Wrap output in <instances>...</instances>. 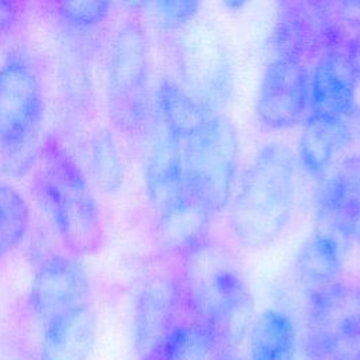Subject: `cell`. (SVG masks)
I'll return each instance as SVG.
<instances>
[{"mask_svg":"<svg viewBox=\"0 0 360 360\" xmlns=\"http://www.w3.org/2000/svg\"><path fill=\"white\" fill-rule=\"evenodd\" d=\"M297 190V158L281 142L263 145L235 184L228 226L246 249L274 243L290 222Z\"/></svg>","mask_w":360,"mask_h":360,"instance_id":"obj_1","label":"cell"},{"mask_svg":"<svg viewBox=\"0 0 360 360\" xmlns=\"http://www.w3.org/2000/svg\"><path fill=\"white\" fill-rule=\"evenodd\" d=\"M181 292L194 318L226 347H236L255 319V300L235 257L207 239L183 257Z\"/></svg>","mask_w":360,"mask_h":360,"instance_id":"obj_2","label":"cell"},{"mask_svg":"<svg viewBox=\"0 0 360 360\" xmlns=\"http://www.w3.org/2000/svg\"><path fill=\"white\" fill-rule=\"evenodd\" d=\"M34 194L68 252L94 255L103 243V219L77 162L55 136L41 142Z\"/></svg>","mask_w":360,"mask_h":360,"instance_id":"obj_3","label":"cell"},{"mask_svg":"<svg viewBox=\"0 0 360 360\" xmlns=\"http://www.w3.org/2000/svg\"><path fill=\"white\" fill-rule=\"evenodd\" d=\"M45 120L42 77L21 46L0 59V172L22 177L37 163Z\"/></svg>","mask_w":360,"mask_h":360,"instance_id":"obj_4","label":"cell"},{"mask_svg":"<svg viewBox=\"0 0 360 360\" xmlns=\"http://www.w3.org/2000/svg\"><path fill=\"white\" fill-rule=\"evenodd\" d=\"M149 82L146 31L136 17H129L112 34L105 62L107 111L111 124L122 135H149L155 121Z\"/></svg>","mask_w":360,"mask_h":360,"instance_id":"obj_5","label":"cell"},{"mask_svg":"<svg viewBox=\"0 0 360 360\" xmlns=\"http://www.w3.org/2000/svg\"><path fill=\"white\" fill-rule=\"evenodd\" d=\"M239 155L235 125L221 112L212 115L183 139L184 193L211 215L224 211L236 184Z\"/></svg>","mask_w":360,"mask_h":360,"instance_id":"obj_6","label":"cell"},{"mask_svg":"<svg viewBox=\"0 0 360 360\" xmlns=\"http://www.w3.org/2000/svg\"><path fill=\"white\" fill-rule=\"evenodd\" d=\"M180 84L214 112L229 103L233 93V68L219 31L205 20H194L180 30L176 42Z\"/></svg>","mask_w":360,"mask_h":360,"instance_id":"obj_7","label":"cell"},{"mask_svg":"<svg viewBox=\"0 0 360 360\" xmlns=\"http://www.w3.org/2000/svg\"><path fill=\"white\" fill-rule=\"evenodd\" d=\"M308 301V357L360 360V285L339 280Z\"/></svg>","mask_w":360,"mask_h":360,"instance_id":"obj_8","label":"cell"},{"mask_svg":"<svg viewBox=\"0 0 360 360\" xmlns=\"http://www.w3.org/2000/svg\"><path fill=\"white\" fill-rule=\"evenodd\" d=\"M309 112V69L307 62L273 56L266 65L256 100L255 114L267 129L285 131L302 124Z\"/></svg>","mask_w":360,"mask_h":360,"instance_id":"obj_9","label":"cell"},{"mask_svg":"<svg viewBox=\"0 0 360 360\" xmlns=\"http://www.w3.org/2000/svg\"><path fill=\"white\" fill-rule=\"evenodd\" d=\"M28 305L42 325L90 305V280L83 264L66 255H52L37 267Z\"/></svg>","mask_w":360,"mask_h":360,"instance_id":"obj_10","label":"cell"},{"mask_svg":"<svg viewBox=\"0 0 360 360\" xmlns=\"http://www.w3.org/2000/svg\"><path fill=\"white\" fill-rule=\"evenodd\" d=\"M181 298V285L170 276H153L141 287L132 318L134 347L139 360H158L177 323Z\"/></svg>","mask_w":360,"mask_h":360,"instance_id":"obj_11","label":"cell"},{"mask_svg":"<svg viewBox=\"0 0 360 360\" xmlns=\"http://www.w3.org/2000/svg\"><path fill=\"white\" fill-rule=\"evenodd\" d=\"M319 0H281L270 37L273 56H288L307 62L326 48L338 46L335 28Z\"/></svg>","mask_w":360,"mask_h":360,"instance_id":"obj_12","label":"cell"},{"mask_svg":"<svg viewBox=\"0 0 360 360\" xmlns=\"http://www.w3.org/2000/svg\"><path fill=\"white\" fill-rule=\"evenodd\" d=\"M359 79L345 45L330 46L315 56L309 69V112L356 120Z\"/></svg>","mask_w":360,"mask_h":360,"instance_id":"obj_13","label":"cell"},{"mask_svg":"<svg viewBox=\"0 0 360 360\" xmlns=\"http://www.w3.org/2000/svg\"><path fill=\"white\" fill-rule=\"evenodd\" d=\"M318 218L338 235L360 245V156L343 159L319 179L315 193Z\"/></svg>","mask_w":360,"mask_h":360,"instance_id":"obj_14","label":"cell"},{"mask_svg":"<svg viewBox=\"0 0 360 360\" xmlns=\"http://www.w3.org/2000/svg\"><path fill=\"white\" fill-rule=\"evenodd\" d=\"M148 136L150 143L145 163V188L150 205L159 214L184 193L183 141L156 117Z\"/></svg>","mask_w":360,"mask_h":360,"instance_id":"obj_15","label":"cell"},{"mask_svg":"<svg viewBox=\"0 0 360 360\" xmlns=\"http://www.w3.org/2000/svg\"><path fill=\"white\" fill-rule=\"evenodd\" d=\"M354 120L308 114L297 142V163L312 177L322 179L354 139Z\"/></svg>","mask_w":360,"mask_h":360,"instance_id":"obj_16","label":"cell"},{"mask_svg":"<svg viewBox=\"0 0 360 360\" xmlns=\"http://www.w3.org/2000/svg\"><path fill=\"white\" fill-rule=\"evenodd\" d=\"M342 269V245L329 228L315 229L297 250L294 276L307 297L339 281Z\"/></svg>","mask_w":360,"mask_h":360,"instance_id":"obj_17","label":"cell"},{"mask_svg":"<svg viewBox=\"0 0 360 360\" xmlns=\"http://www.w3.org/2000/svg\"><path fill=\"white\" fill-rule=\"evenodd\" d=\"M96 335L91 307H83L44 323L38 360H86Z\"/></svg>","mask_w":360,"mask_h":360,"instance_id":"obj_18","label":"cell"},{"mask_svg":"<svg viewBox=\"0 0 360 360\" xmlns=\"http://www.w3.org/2000/svg\"><path fill=\"white\" fill-rule=\"evenodd\" d=\"M211 214L183 193L158 214V233L162 246L184 257L208 239Z\"/></svg>","mask_w":360,"mask_h":360,"instance_id":"obj_19","label":"cell"},{"mask_svg":"<svg viewBox=\"0 0 360 360\" xmlns=\"http://www.w3.org/2000/svg\"><path fill=\"white\" fill-rule=\"evenodd\" d=\"M153 114L183 141L219 112L204 107L179 80L162 77L153 94Z\"/></svg>","mask_w":360,"mask_h":360,"instance_id":"obj_20","label":"cell"},{"mask_svg":"<svg viewBox=\"0 0 360 360\" xmlns=\"http://www.w3.org/2000/svg\"><path fill=\"white\" fill-rule=\"evenodd\" d=\"M248 338L250 360H295L297 329L294 321L280 309L267 308L256 315Z\"/></svg>","mask_w":360,"mask_h":360,"instance_id":"obj_21","label":"cell"},{"mask_svg":"<svg viewBox=\"0 0 360 360\" xmlns=\"http://www.w3.org/2000/svg\"><path fill=\"white\" fill-rule=\"evenodd\" d=\"M229 349L195 318L177 322L158 360H225Z\"/></svg>","mask_w":360,"mask_h":360,"instance_id":"obj_22","label":"cell"},{"mask_svg":"<svg viewBox=\"0 0 360 360\" xmlns=\"http://www.w3.org/2000/svg\"><path fill=\"white\" fill-rule=\"evenodd\" d=\"M90 176L97 188L105 194H115L124 184V163L112 134L108 129L96 132L89 143Z\"/></svg>","mask_w":360,"mask_h":360,"instance_id":"obj_23","label":"cell"},{"mask_svg":"<svg viewBox=\"0 0 360 360\" xmlns=\"http://www.w3.org/2000/svg\"><path fill=\"white\" fill-rule=\"evenodd\" d=\"M30 225V207L21 193L0 179V260L24 240Z\"/></svg>","mask_w":360,"mask_h":360,"instance_id":"obj_24","label":"cell"},{"mask_svg":"<svg viewBox=\"0 0 360 360\" xmlns=\"http://www.w3.org/2000/svg\"><path fill=\"white\" fill-rule=\"evenodd\" d=\"M60 20L77 31L93 30L110 15L112 0H53Z\"/></svg>","mask_w":360,"mask_h":360,"instance_id":"obj_25","label":"cell"},{"mask_svg":"<svg viewBox=\"0 0 360 360\" xmlns=\"http://www.w3.org/2000/svg\"><path fill=\"white\" fill-rule=\"evenodd\" d=\"M153 3L163 27L180 31L197 18L201 0H153Z\"/></svg>","mask_w":360,"mask_h":360,"instance_id":"obj_26","label":"cell"},{"mask_svg":"<svg viewBox=\"0 0 360 360\" xmlns=\"http://www.w3.org/2000/svg\"><path fill=\"white\" fill-rule=\"evenodd\" d=\"M27 0H0V42L20 24Z\"/></svg>","mask_w":360,"mask_h":360,"instance_id":"obj_27","label":"cell"},{"mask_svg":"<svg viewBox=\"0 0 360 360\" xmlns=\"http://www.w3.org/2000/svg\"><path fill=\"white\" fill-rule=\"evenodd\" d=\"M345 49L350 58V62L354 68L356 76L360 83V24L356 27L353 34L345 42Z\"/></svg>","mask_w":360,"mask_h":360,"instance_id":"obj_28","label":"cell"},{"mask_svg":"<svg viewBox=\"0 0 360 360\" xmlns=\"http://www.w3.org/2000/svg\"><path fill=\"white\" fill-rule=\"evenodd\" d=\"M122 3V6L132 13H139L143 8H146L153 0H120Z\"/></svg>","mask_w":360,"mask_h":360,"instance_id":"obj_29","label":"cell"},{"mask_svg":"<svg viewBox=\"0 0 360 360\" xmlns=\"http://www.w3.org/2000/svg\"><path fill=\"white\" fill-rule=\"evenodd\" d=\"M221 3L228 11L236 13L243 10L250 3V0H221Z\"/></svg>","mask_w":360,"mask_h":360,"instance_id":"obj_30","label":"cell"},{"mask_svg":"<svg viewBox=\"0 0 360 360\" xmlns=\"http://www.w3.org/2000/svg\"><path fill=\"white\" fill-rule=\"evenodd\" d=\"M333 1H336L340 7L346 10L360 13V0H333Z\"/></svg>","mask_w":360,"mask_h":360,"instance_id":"obj_31","label":"cell"},{"mask_svg":"<svg viewBox=\"0 0 360 360\" xmlns=\"http://www.w3.org/2000/svg\"><path fill=\"white\" fill-rule=\"evenodd\" d=\"M225 360H243V359H238V357H233V356H231V353L228 352V354H226Z\"/></svg>","mask_w":360,"mask_h":360,"instance_id":"obj_32","label":"cell"},{"mask_svg":"<svg viewBox=\"0 0 360 360\" xmlns=\"http://www.w3.org/2000/svg\"><path fill=\"white\" fill-rule=\"evenodd\" d=\"M308 360H314V359H311V357H308Z\"/></svg>","mask_w":360,"mask_h":360,"instance_id":"obj_33","label":"cell"},{"mask_svg":"<svg viewBox=\"0 0 360 360\" xmlns=\"http://www.w3.org/2000/svg\"><path fill=\"white\" fill-rule=\"evenodd\" d=\"M319 1H328V0H319Z\"/></svg>","mask_w":360,"mask_h":360,"instance_id":"obj_34","label":"cell"}]
</instances>
